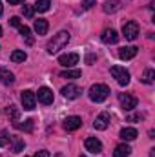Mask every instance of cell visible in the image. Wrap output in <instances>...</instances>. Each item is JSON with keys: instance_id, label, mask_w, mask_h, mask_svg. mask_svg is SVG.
<instances>
[{"instance_id": "obj_26", "label": "cell", "mask_w": 155, "mask_h": 157, "mask_svg": "<svg viewBox=\"0 0 155 157\" xmlns=\"http://www.w3.org/2000/svg\"><path fill=\"white\" fill-rule=\"evenodd\" d=\"M15 128H18V130H24V132H31V130H33V119H28L24 124H20V122H15Z\"/></svg>"}, {"instance_id": "obj_20", "label": "cell", "mask_w": 155, "mask_h": 157, "mask_svg": "<svg viewBox=\"0 0 155 157\" xmlns=\"http://www.w3.org/2000/svg\"><path fill=\"white\" fill-rule=\"evenodd\" d=\"M130 152H131V148L128 144H119L115 148V152H113V157H128Z\"/></svg>"}, {"instance_id": "obj_13", "label": "cell", "mask_w": 155, "mask_h": 157, "mask_svg": "<svg viewBox=\"0 0 155 157\" xmlns=\"http://www.w3.org/2000/svg\"><path fill=\"white\" fill-rule=\"evenodd\" d=\"M137 48L135 46H124V48H120L119 49V57L122 59V60H130V59H133L135 55H137Z\"/></svg>"}, {"instance_id": "obj_31", "label": "cell", "mask_w": 155, "mask_h": 157, "mask_svg": "<svg viewBox=\"0 0 155 157\" xmlns=\"http://www.w3.org/2000/svg\"><path fill=\"white\" fill-rule=\"evenodd\" d=\"M9 24H11V26H15V28H20V26H22V24H20V18H18V17H11Z\"/></svg>"}, {"instance_id": "obj_30", "label": "cell", "mask_w": 155, "mask_h": 157, "mask_svg": "<svg viewBox=\"0 0 155 157\" xmlns=\"http://www.w3.org/2000/svg\"><path fill=\"white\" fill-rule=\"evenodd\" d=\"M95 4H97L95 0H82V4H80V6H82V9H91Z\"/></svg>"}, {"instance_id": "obj_36", "label": "cell", "mask_w": 155, "mask_h": 157, "mask_svg": "<svg viewBox=\"0 0 155 157\" xmlns=\"http://www.w3.org/2000/svg\"><path fill=\"white\" fill-rule=\"evenodd\" d=\"M0 37H2V28H0Z\"/></svg>"}, {"instance_id": "obj_21", "label": "cell", "mask_w": 155, "mask_h": 157, "mask_svg": "<svg viewBox=\"0 0 155 157\" xmlns=\"http://www.w3.org/2000/svg\"><path fill=\"white\" fill-rule=\"evenodd\" d=\"M49 7H51V0H39V2L33 6V9L39 11V13H46V11H49Z\"/></svg>"}, {"instance_id": "obj_3", "label": "cell", "mask_w": 155, "mask_h": 157, "mask_svg": "<svg viewBox=\"0 0 155 157\" xmlns=\"http://www.w3.org/2000/svg\"><path fill=\"white\" fill-rule=\"evenodd\" d=\"M122 35H124L126 40H135L139 37V24L133 22V20L124 22V26H122Z\"/></svg>"}, {"instance_id": "obj_15", "label": "cell", "mask_w": 155, "mask_h": 157, "mask_svg": "<svg viewBox=\"0 0 155 157\" xmlns=\"http://www.w3.org/2000/svg\"><path fill=\"white\" fill-rule=\"evenodd\" d=\"M108 124H110V113H100L99 117L95 119V122H93V126H95V130H106L108 128Z\"/></svg>"}, {"instance_id": "obj_11", "label": "cell", "mask_w": 155, "mask_h": 157, "mask_svg": "<svg viewBox=\"0 0 155 157\" xmlns=\"http://www.w3.org/2000/svg\"><path fill=\"white\" fill-rule=\"evenodd\" d=\"M35 95H37L39 102H42V104H51L53 102V91L46 86H42L39 90V93H35Z\"/></svg>"}, {"instance_id": "obj_18", "label": "cell", "mask_w": 155, "mask_h": 157, "mask_svg": "<svg viewBox=\"0 0 155 157\" xmlns=\"http://www.w3.org/2000/svg\"><path fill=\"white\" fill-rule=\"evenodd\" d=\"M120 9V4H119V0H108V2H104V6H102V11L104 13H117Z\"/></svg>"}, {"instance_id": "obj_14", "label": "cell", "mask_w": 155, "mask_h": 157, "mask_svg": "<svg viewBox=\"0 0 155 157\" xmlns=\"http://www.w3.org/2000/svg\"><path fill=\"white\" fill-rule=\"evenodd\" d=\"M9 143H11V150H13V154H20V152L24 150V146H26L24 139H20L18 135H9Z\"/></svg>"}, {"instance_id": "obj_25", "label": "cell", "mask_w": 155, "mask_h": 157, "mask_svg": "<svg viewBox=\"0 0 155 157\" xmlns=\"http://www.w3.org/2000/svg\"><path fill=\"white\" fill-rule=\"evenodd\" d=\"M153 78H155V71L152 70V68H148V70L142 73V82H144V84H152Z\"/></svg>"}, {"instance_id": "obj_17", "label": "cell", "mask_w": 155, "mask_h": 157, "mask_svg": "<svg viewBox=\"0 0 155 157\" xmlns=\"http://www.w3.org/2000/svg\"><path fill=\"white\" fill-rule=\"evenodd\" d=\"M0 80H2L6 86H9V84H13V82H15V75H13L7 68L0 66Z\"/></svg>"}, {"instance_id": "obj_2", "label": "cell", "mask_w": 155, "mask_h": 157, "mask_svg": "<svg viewBox=\"0 0 155 157\" xmlns=\"http://www.w3.org/2000/svg\"><path fill=\"white\" fill-rule=\"evenodd\" d=\"M108 95H110V88L106 84H93L89 88V99L93 102H102L108 99Z\"/></svg>"}, {"instance_id": "obj_4", "label": "cell", "mask_w": 155, "mask_h": 157, "mask_svg": "<svg viewBox=\"0 0 155 157\" xmlns=\"http://www.w3.org/2000/svg\"><path fill=\"white\" fill-rule=\"evenodd\" d=\"M112 75L117 78V82L120 86H128L130 84V71L122 66H112Z\"/></svg>"}, {"instance_id": "obj_16", "label": "cell", "mask_w": 155, "mask_h": 157, "mask_svg": "<svg viewBox=\"0 0 155 157\" xmlns=\"http://www.w3.org/2000/svg\"><path fill=\"white\" fill-rule=\"evenodd\" d=\"M137 130L135 128H122L120 130V133H119V137L122 139V141H133V139H137Z\"/></svg>"}, {"instance_id": "obj_34", "label": "cell", "mask_w": 155, "mask_h": 157, "mask_svg": "<svg viewBox=\"0 0 155 157\" xmlns=\"http://www.w3.org/2000/svg\"><path fill=\"white\" fill-rule=\"evenodd\" d=\"M7 2H9V4H11V6H17V4H22V2H24V0H7Z\"/></svg>"}, {"instance_id": "obj_33", "label": "cell", "mask_w": 155, "mask_h": 157, "mask_svg": "<svg viewBox=\"0 0 155 157\" xmlns=\"http://www.w3.org/2000/svg\"><path fill=\"white\" fill-rule=\"evenodd\" d=\"M35 157H49V152L47 150H40V152L35 154Z\"/></svg>"}, {"instance_id": "obj_19", "label": "cell", "mask_w": 155, "mask_h": 157, "mask_svg": "<svg viewBox=\"0 0 155 157\" xmlns=\"http://www.w3.org/2000/svg\"><path fill=\"white\" fill-rule=\"evenodd\" d=\"M35 31H37V35H46L47 33V20L46 18H39V20H35Z\"/></svg>"}, {"instance_id": "obj_9", "label": "cell", "mask_w": 155, "mask_h": 157, "mask_svg": "<svg viewBox=\"0 0 155 157\" xmlns=\"http://www.w3.org/2000/svg\"><path fill=\"white\" fill-rule=\"evenodd\" d=\"M62 126H64V130H68V132H75V130H78V128L82 126V119L77 117V115L66 117L64 122H62Z\"/></svg>"}, {"instance_id": "obj_24", "label": "cell", "mask_w": 155, "mask_h": 157, "mask_svg": "<svg viewBox=\"0 0 155 157\" xmlns=\"http://www.w3.org/2000/svg\"><path fill=\"white\" fill-rule=\"evenodd\" d=\"M80 75H82L80 70H64V71H60L62 78H78Z\"/></svg>"}, {"instance_id": "obj_7", "label": "cell", "mask_w": 155, "mask_h": 157, "mask_svg": "<svg viewBox=\"0 0 155 157\" xmlns=\"http://www.w3.org/2000/svg\"><path fill=\"white\" fill-rule=\"evenodd\" d=\"M84 146H86V150L89 152V154H100L102 152V143L97 139V137H88L86 141H84Z\"/></svg>"}, {"instance_id": "obj_6", "label": "cell", "mask_w": 155, "mask_h": 157, "mask_svg": "<svg viewBox=\"0 0 155 157\" xmlns=\"http://www.w3.org/2000/svg\"><path fill=\"white\" fill-rule=\"evenodd\" d=\"M119 102L122 106V110L131 112L133 108H137V97L130 95V93H119Z\"/></svg>"}, {"instance_id": "obj_8", "label": "cell", "mask_w": 155, "mask_h": 157, "mask_svg": "<svg viewBox=\"0 0 155 157\" xmlns=\"http://www.w3.org/2000/svg\"><path fill=\"white\" fill-rule=\"evenodd\" d=\"M78 62V55L77 53H66V55H60L59 57V64L60 66H64V68H73L75 64Z\"/></svg>"}, {"instance_id": "obj_12", "label": "cell", "mask_w": 155, "mask_h": 157, "mask_svg": "<svg viewBox=\"0 0 155 157\" xmlns=\"http://www.w3.org/2000/svg\"><path fill=\"white\" fill-rule=\"evenodd\" d=\"M100 39H102L104 44H117V42H119V33H117L115 29H110V28H108V29L102 31Z\"/></svg>"}, {"instance_id": "obj_5", "label": "cell", "mask_w": 155, "mask_h": 157, "mask_svg": "<svg viewBox=\"0 0 155 157\" xmlns=\"http://www.w3.org/2000/svg\"><path fill=\"white\" fill-rule=\"evenodd\" d=\"M20 101H22L24 110L31 112V110H35V104H37V95H35L31 90H24V91H22V95H20Z\"/></svg>"}, {"instance_id": "obj_32", "label": "cell", "mask_w": 155, "mask_h": 157, "mask_svg": "<svg viewBox=\"0 0 155 157\" xmlns=\"http://www.w3.org/2000/svg\"><path fill=\"white\" fill-rule=\"evenodd\" d=\"M142 119H144V115H142V113H137V115L128 117V121H130V122H133V121H142Z\"/></svg>"}, {"instance_id": "obj_23", "label": "cell", "mask_w": 155, "mask_h": 157, "mask_svg": "<svg viewBox=\"0 0 155 157\" xmlns=\"http://www.w3.org/2000/svg\"><path fill=\"white\" fill-rule=\"evenodd\" d=\"M28 59V55H26V51H22V49H15L13 53H11V60L13 62H24Z\"/></svg>"}, {"instance_id": "obj_29", "label": "cell", "mask_w": 155, "mask_h": 157, "mask_svg": "<svg viewBox=\"0 0 155 157\" xmlns=\"http://www.w3.org/2000/svg\"><path fill=\"white\" fill-rule=\"evenodd\" d=\"M33 13H35L33 6H26V4H24V7H22V15H24V17H28V18H31V17H33Z\"/></svg>"}, {"instance_id": "obj_28", "label": "cell", "mask_w": 155, "mask_h": 157, "mask_svg": "<svg viewBox=\"0 0 155 157\" xmlns=\"http://www.w3.org/2000/svg\"><path fill=\"white\" fill-rule=\"evenodd\" d=\"M9 144V133L6 132V130H2L0 132V148H4V146H7Z\"/></svg>"}, {"instance_id": "obj_10", "label": "cell", "mask_w": 155, "mask_h": 157, "mask_svg": "<svg viewBox=\"0 0 155 157\" xmlns=\"http://www.w3.org/2000/svg\"><path fill=\"white\" fill-rule=\"evenodd\" d=\"M60 93L66 97V99H78L80 97V93H82V90L75 86V84H68V86H64L62 90H60Z\"/></svg>"}, {"instance_id": "obj_35", "label": "cell", "mask_w": 155, "mask_h": 157, "mask_svg": "<svg viewBox=\"0 0 155 157\" xmlns=\"http://www.w3.org/2000/svg\"><path fill=\"white\" fill-rule=\"evenodd\" d=\"M4 13V6H2V2H0V15Z\"/></svg>"}, {"instance_id": "obj_27", "label": "cell", "mask_w": 155, "mask_h": 157, "mask_svg": "<svg viewBox=\"0 0 155 157\" xmlns=\"http://www.w3.org/2000/svg\"><path fill=\"white\" fill-rule=\"evenodd\" d=\"M7 115L11 117V121H18V115H20V112H18V108H17L15 104H11V106L7 108Z\"/></svg>"}, {"instance_id": "obj_22", "label": "cell", "mask_w": 155, "mask_h": 157, "mask_svg": "<svg viewBox=\"0 0 155 157\" xmlns=\"http://www.w3.org/2000/svg\"><path fill=\"white\" fill-rule=\"evenodd\" d=\"M18 31H20V35H22V37L26 39V44H28V46H31V44H33V37H31V29H29L28 26H20V28H18Z\"/></svg>"}, {"instance_id": "obj_1", "label": "cell", "mask_w": 155, "mask_h": 157, "mask_svg": "<svg viewBox=\"0 0 155 157\" xmlns=\"http://www.w3.org/2000/svg\"><path fill=\"white\" fill-rule=\"evenodd\" d=\"M68 42H70V31H59L53 39L47 42V53L49 55H55V53H59L60 49H64L66 46H68Z\"/></svg>"}]
</instances>
